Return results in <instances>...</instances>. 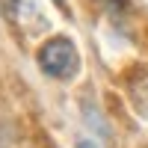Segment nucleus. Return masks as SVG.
Wrapping results in <instances>:
<instances>
[{
  "label": "nucleus",
  "instance_id": "f257e3e1",
  "mask_svg": "<svg viewBox=\"0 0 148 148\" xmlns=\"http://www.w3.org/2000/svg\"><path fill=\"white\" fill-rule=\"evenodd\" d=\"M36 62L51 80L68 83L80 74V51L74 45V39H68V36H51L39 45Z\"/></svg>",
  "mask_w": 148,
  "mask_h": 148
},
{
  "label": "nucleus",
  "instance_id": "f03ea898",
  "mask_svg": "<svg viewBox=\"0 0 148 148\" xmlns=\"http://www.w3.org/2000/svg\"><path fill=\"white\" fill-rule=\"evenodd\" d=\"M77 148H98V145H95L92 139H80V142H77Z\"/></svg>",
  "mask_w": 148,
  "mask_h": 148
},
{
  "label": "nucleus",
  "instance_id": "7ed1b4c3",
  "mask_svg": "<svg viewBox=\"0 0 148 148\" xmlns=\"http://www.w3.org/2000/svg\"><path fill=\"white\" fill-rule=\"evenodd\" d=\"M53 3H56L59 9H62V12H68V3H65V0H53Z\"/></svg>",
  "mask_w": 148,
  "mask_h": 148
}]
</instances>
